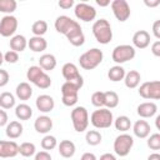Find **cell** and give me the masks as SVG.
Instances as JSON below:
<instances>
[{"label": "cell", "instance_id": "obj_37", "mask_svg": "<svg viewBox=\"0 0 160 160\" xmlns=\"http://www.w3.org/2000/svg\"><path fill=\"white\" fill-rule=\"evenodd\" d=\"M58 146V140L55 136L52 135H45L41 140V148L45 150V151H49V150H52Z\"/></svg>", "mask_w": 160, "mask_h": 160}, {"label": "cell", "instance_id": "obj_20", "mask_svg": "<svg viewBox=\"0 0 160 160\" xmlns=\"http://www.w3.org/2000/svg\"><path fill=\"white\" fill-rule=\"evenodd\" d=\"M58 149H59V154L62 158H66V159L72 158L75 151H76V146H75V144L71 140H62V141H60Z\"/></svg>", "mask_w": 160, "mask_h": 160}, {"label": "cell", "instance_id": "obj_9", "mask_svg": "<svg viewBox=\"0 0 160 160\" xmlns=\"http://www.w3.org/2000/svg\"><path fill=\"white\" fill-rule=\"evenodd\" d=\"M55 30L59 32V34H62V35H68L70 34L71 31L76 30V29H80V24L76 21V20H72L71 18L66 16V15H60L56 18L55 20Z\"/></svg>", "mask_w": 160, "mask_h": 160}, {"label": "cell", "instance_id": "obj_14", "mask_svg": "<svg viewBox=\"0 0 160 160\" xmlns=\"http://www.w3.org/2000/svg\"><path fill=\"white\" fill-rule=\"evenodd\" d=\"M19 154V145L12 140H0V158H14Z\"/></svg>", "mask_w": 160, "mask_h": 160}, {"label": "cell", "instance_id": "obj_25", "mask_svg": "<svg viewBox=\"0 0 160 160\" xmlns=\"http://www.w3.org/2000/svg\"><path fill=\"white\" fill-rule=\"evenodd\" d=\"M39 66L44 71H51L56 68V58L52 54H44L39 59Z\"/></svg>", "mask_w": 160, "mask_h": 160}, {"label": "cell", "instance_id": "obj_39", "mask_svg": "<svg viewBox=\"0 0 160 160\" xmlns=\"http://www.w3.org/2000/svg\"><path fill=\"white\" fill-rule=\"evenodd\" d=\"M91 104L96 108H104V91H95L91 95Z\"/></svg>", "mask_w": 160, "mask_h": 160}, {"label": "cell", "instance_id": "obj_44", "mask_svg": "<svg viewBox=\"0 0 160 160\" xmlns=\"http://www.w3.org/2000/svg\"><path fill=\"white\" fill-rule=\"evenodd\" d=\"M34 160H52V159H51V155L48 151L42 150V151H39V152L35 154V159Z\"/></svg>", "mask_w": 160, "mask_h": 160}, {"label": "cell", "instance_id": "obj_40", "mask_svg": "<svg viewBox=\"0 0 160 160\" xmlns=\"http://www.w3.org/2000/svg\"><path fill=\"white\" fill-rule=\"evenodd\" d=\"M71 94H79V89L71 82L65 81L61 85V95H71Z\"/></svg>", "mask_w": 160, "mask_h": 160}, {"label": "cell", "instance_id": "obj_41", "mask_svg": "<svg viewBox=\"0 0 160 160\" xmlns=\"http://www.w3.org/2000/svg\"><path fill=\"white\" fill-rule=\"evenodd\" d=\"M79 94H71V95H61V101L65 106H74L78 102Z\"/></svg>", "mask_w": 160, "mask_h": 160}, {"label": "cell", "instance_id": "obj_49", "mask_svg": "<svg viewBox=\"0 0 160 160\" xmlns=\"http://www.w3.org/2000/svg\"><path fill=\"white\" fill-rule=\"evenodd\" d=\"M80 160H98V158L92 152H84L81 155V159Z\"/></svg>", "mask_w": 160, "mask_h": 160}, {"label": "cell", "instance_id": "obj_5", "mask_svg": "<svg viewBox=\"0 0 160 160\" xmlns=\"http://www.w3.org/2000/svg\"><path fill=\"white\" fill-rule=\"evenodd\" d=\"M71 122L72 126L75 129V131L78 132H82L88 129L89 125V112L86 110V108L84 106H75L71 110Z\"/></svg>", "mask_w": 160, "mask_h": 160}, {"label": "cell", "instance_id": "obj_16", "mask_svg": "<svg viewBox=\"0 0 160 160\" xmlns=\"http://www.w3.org/2000/svg\"><path fill=\"white\" fill-rule=\"evenodd\" d=\"M35 105H36L38 110H40L41 112H50L55 108V101H54L52 96L42 94V95H39L36 98Z\"/></svg>", "mask_w": 160, "mask_h": 160}, {"label": "cell", "instance_id": "obj_50", "mask_svg": "<svg viewBox=\"0 0 160 160\" xmlns=\"http://www.w3.org/2000/svg\"><path fill=\"white\" fill-rule=\"evenodd\" d=\"M99 160H118L112 154H110V152H105V154H102L101 156H100V159Z\"/></svg>", "mask_w": 160, "mask_h": 160}, {"label": "cell", "instance_id": "obj_53", "mask_svg": "<svg viewBox=\"0 0 160 160\" xmlns=\"http://www.w3.org/2000/svg\"><path fill=\"white\" fill-rule=\"evenodd\" d=\"M96 4L99 6H108L110 5V0H96Z\"/></svg>", "mask_w": 160, "mask_h": 160}, {"label": "cell", "instance_id": "obj_2", "mask_svg": "<svg viewBox=\"0 0 160 160\" xmlns=\"http://www.w3.org/2000/svg\"><path fill=\"white\" fill-rule=\"evenodd\" d=\"M104 59V54L100 49L92 48L88 51H85L79 58V64L84 70H92L98 68Z\"/></svg>", "mask_w": 160, "mask_h": 160}, {"label": "cell", "instance_id": "obj_34", "mask_svg": "<svg viewBox=\"0 0 160 160\" xmlns=\"http://www.w3.org/2000/svg\"><path fill=\"white\" fill-rule=\"evenodd\" d=\"M85 140H86V142L89 145L96 146V145H99L101 142L102 136H101L100 131H98V130H89L86 132V135H85Z\"/></svg>", "mask_w": 160, "mask_h": 160}, {"label": "cell", "instance_id": "obj_51", "mask_svg": "<svg viewBox=\"0 0 160 160\" xmlns=\"http://www.w3.org/2000/svg\"><path fill=\"white\" fill-rule=\"evenodd\" d=\"M144 4H145L146 6H149V8H155V6H158V5L160 4V0H154V1L145 0V1H144Z\"/></svg>", "mask_w": 160, "mask_h": 160}, {"label": "cell", "instance_id": "obj_52", "mask_svg": "<svg viewBox=\"0 0 160 160\" xmlns=\"http://www.w3.org/2000/svg\"><path fill=\"white\" fill-rule=\"evenodd\" d=\"M148 160H160V154L158 152H152L148 156Z\"/></svg>", "mask_w": 160, "mask_h": 160}, {"label": "cell", "instance_id": "obj_47", "mask_svg": "<svg viewBox=\"0 0 160 160\" xmlns=\"http://www.w3.org/2000/svg\"><path fill=\"white\" fill-rule=\"evenodd\" d=\"M74 0H60L59 2H58V5L61 8V9H70L71 6H74Z\"/></svg>", "mask_w": 160, "mask_h": 160}, {"label": "cell", "instance_id": "obj_19", "mask_svg": "<svg viewBox=\"0 0 160 160\" xmlns=\"http://www.w3.org/2000/svg\"><path fill=\"white\" fill-rule=\"evenodd\" d=\"M150 124L146 121V120H138L134 126H132V131H134V135L139 139H145L150 135Z\"/></svg>", "mask_w": 160, "mask_h": 160}, {"label": "cell", "instance_id": "obj_12", "mask_svg": "<svg viewBox=\"0 0 160 160\" xmlns=\"http://www.w3.org/2000/svg\"><path fill=\"white\" fill-rule=\"evenodd\" d=\"M110 5H111V10H112L114 16L120 22H124L130 18L131 10H130V6H129L126 0H114L110 2Z\"/></svg>", "mask_w": 160, "mask_h": 160}, {"label": "cell", "instance_id": "obj_31", "mask_svg": "<svg viewBox=\"0 0 160 160\" xmlns=\"http://www.w3.org/2000/svg\"><path fill=\"white\" fill-rule=\"evenodd\" d=\"M114 126H115L116 130L122 131V132H126V131L130 130V128H131V120H130L126 115L118 116V118L114 120Z\"/></svg>", "mask_w": 160, "mask_h": 160}, {"label": "cell", "instance_id": "obj_7", "mask_svg": "<svg viewBox=\"0 0 160 160\" xmlns=\"http://www.w3.org/2000/svg\"><path fill=\"white\" fill-rule=\"evenodd\" d=\"M61 74H62L65 81L71 82V84L75 85L79 90L82 88V85H84V79H82V76L80 75L79 69H78V66H76L75 64H72V62H66V64H64V66H62V69H61Z\"/></svg>", "mask_w": 160, "mask_h": 160}, {"label": "cell", "instance_id": "obj_6", "mask_svg": "<svg viewBox=\"0 0 160 160\" xmlns=\"http://www.w3.org/2000/svg\"><path fill=\"white\" fill-rule=\"evenodd\" d=\"M136 50L132 45L129 44H122V45H118L114 48L112 52H111V59L116 62V64H124L129 60H132L135 58Z\"/></svg>", "mask_w": 160, "mask_h": 160}, {"label": "cell", "instance_id": "obj_35", "mask_svg": "<svg viewBox=\"0 0 160 160\" xmlns=\"http://www.w3.org/2000/svg\"><path fill=\"white\" fill-rule=\"evenodd\" d=\"M31 31L34 36H42L48 31V22L45 20H36L31 25Z\"/></svg>", "mask_w": 160, "mask_h": 160}, {"label": "cell", "instance_id": "obj_36", "mask_svg": "<svg viewBox=\"0 0 160 160\" xmlns=\"http://www.w3.org/2000/svg\"><path fill=\"white\" fill-rule=\"evenodd\" d=\"M16 1L15 0H0V12L6 15H11L16 10Z\"/></svg>", "mask_w": 160, "mask_h": 160}, {"label": "cell", "instance_id": "obj_55", "mask_svg": "<svg viewBox=\"0 0 160 160\" xmlns=\"http://www.w3.org/2000/svg\"><path fill=\"white\" fill-rule=\"evenodd\" d=\"M2 62H4V55H2V52L0 51V66L2 65Z\"/></svg>", "mask_w": 160, "mask_h": 160}, {"label": "cell", "instance_id": "obj_45", "mask_svg": "<svg viewBox=\"0 0 160 160\" xmlns=\"http://www.w3.org/2000/svg\"><path fill=\"white\" fill-rule=\"evenodd\" d=\"M151 52L156 58L160 56V40H156V41L152 42V45H151Z\"/></svg>", "mask_w": 160, "mask_h": 160}, {"label": "cell", "instance_id": "obj_29", "mask_svg": "<svg viewBox=\"0 0 160 160\" xmlns=\"http://www.w3.org/2000/svg\"><path fill=\"white\" fill-rule=\"evenodd\" d=\"M15 115L19 120H29L32 116V109L28 104H19L15 108Z\"/></svg>", "mask_w": 160, "mask_h": 160}, {"label": "cell", "instance_id": "obj_1", "mask_svg": "<svg viewBox=\"0 0 160 160\" xmlns=\"http://www.w3.org/2000/svg\"><path fill=\"white\" fill-rule=\"evenodd\" d=\"M92 34L99 44L106 45L112 40L111 25L106 19H99L92 24Z\"/></svg>", "mask_w": 160, "mask_h": 160}, {"label": "cell", "instance_id": "obj_43", "mask_svg": "<svg viewBox=\"0 0 160 160\" xmlns=\"http://www.w3.org/2000/svg\"><path fill=\"white\" fill-rule=\"evenodd\" d=\"M10 80V76H9V72L6 70H2L0 69V88H4L5 85H8Z\"/></svg>", "mask_w": 160, "mask_h": 160}, {"label": "cell", "instance_id": "obj_48", "mask_svg": "<svg viewBox=\"0 0 160 160\" xmlns=\"http://www.w3.org/2000/svg\"><path fill=\"white\" fill-rule=\"evenodd\" d=\"M8 121H9V116H8L6 111L4 109H0V126L8 125Z\"/></svg>", "mask_w": 160, "mask_h": 160}, {"label": "cell", "instance_id": "obj_4", "mask_svg": "<svg viewBox=\"0 0 160 160\" xmlns=\"http://www.w3.org/2000/svg\"><path fill=\"white\" fill-rule=\"evenodd\" d=\"M89 121H91L92 126L96 129H108L114 122V115L111 110L106 108H100L99 110L92 111Z\"/></svg>", "mask_w": 160, "mask_h": 160}, {"label": "cell", "instance_id": "obj_23", "mask_svg": "<svg viewBox=\"0 0 160 160\" xmlns=\"http://www.w3.org/2000/svg\"><path fill=\"white\" fill-rule=\"evenodd\" d=\"M26 46H28V40L24 35H14L10 39V49L18 54L24 51Z\"/></svg>", "mask_w": 160, "mask_h": 160}, {"label": "cell", "instance_id": "obj_26", "mask_svg": "<svg viewBox=\"0 0 160 160\" xmlns=\"http://www.w3.org/2000/svg\"><path fill=\"white\" fill-rule=\"evenodd\" d=\"M15 94H16V98L20 100H29L32 95V88L30 86L29 82L22 81L16 86Z\"/></svg>", "mask_w": 160, "mask_h": 160}, {"label": "cell", "instance_id": "obj_33", "mask_svg": "<svg viewBox=\"0 0 160 160\" xmlns=\"http://www.w3.org/2000/svg\"><path fill=\"white\" fill-rule=\"evenodd\" d=\"M19 154L24 158H30L32 155L36 154V146L35 144L32 142H29V141H25L22 144L19 145Z\"/></svg>", "mask_w": 160, "mask_h": 160}, {"label": "cell", "instance_id": "obj_21", "mask_svg": "<svg viewBox=\"0 0 160 160\" xmlns=\"http://www.w3.org/2000/svg\"><path fill=\"white\" fill-rule=\"evenodd\" d=\"M5 132H6V136L8 138H10V139H18V138H20L22 135V125L18 120L10 121L6 125Z\"/></svg>", "mask_w": 160, "mask_h": 160}, {"label": "cell", "instance_id": "obj_46", "mask_svg": "<svg viewBox=\"0 0 160 160\" xmlns=\"http://www.w3.org/2000/svg\"><path fill=\"white\" fill-rule=\"evenodd\" d=\"M152 34L159 40L160 39V20H155L152 24Z\"/></svg>", "mask_w": 160, "mask_h": 160}, {"label": "cell", "instance_id": "obj_17", "mask_svg": "<svg viewBox=\"0 0 160 160\" xmlns=\"http://www.w3.org/2000/svg\"><path fill=\"white\" fill-rule=\"evenodd\" d=\"M132 45L136 49H145L150 45V34L146 30H138L132 35Z\"/></svg>", "mask_w": 160, "mask_h": 160}, {"label": "cell", "instance_id": "obj_13", "mask_svg": "<svg viewBox=\"0 0 160 160\" xmlns=\"http://www.w3.org/2000/svg\"><path fill=\"white\" fill-rule=\"evenodd\" d=\"M18 19L14 15H5L0 20V35L4 38L12 36L18 30Z\"/></svg>", "mask_w": 160, "mask_h": 160}, {"label": "cell", "instance_id": "obj_28", "mask_svg": "<svg viewBox=\"0 0 160 160\" xmlns=\"http://www.w3.org/2000/svg\"><path fill=\"white\" fill-rule=\"evenodd\" d=\"M119 105V95L115 91H104V106L106 109H114Z\"/></svg>", "mask_w": 160, "mask_h": 160}, {"label": "cell", "instance_id": "obj_27", "mask_svg": "<svg viewBox=\"0 0 160 160\" xmlns=\"http://www.w3.org/2000/svg\"><path fill=\"white\" fill-rule=\"evenodd\" d=\"M66 39H68V41H69L72 46H81V45H84V42H85V35H84L81 28H80V29H76V30H74V31H71L70 34H68V35H66Z\"/></svg>", "mask_w": 160, "mask_h": 160}, {"label": "cell", "instance_id": "obj_24", "mask_svg": "<svg viewBox=\"0 0 160 160\" xmlns=\"http://www.w3.org/2000/svg\"><path fill=\"white\" fill-rule=\"evenodd\" d=\"M28 46L34 52H41V51L46 50L48 42L42 36H32V38H30V40H28Z\"/></svg>", "mask_w": 160, "mask_h": 160}, {"label": "cell", "instance_id": "obj_38", "mask_svg": "<svg viewBox=\"0 0 160 160\" xmlns=\"http://www.w3.org/2000/svg\"><path fill=\"white\" fill-rule=\"evenodd\" d=\"M146 144L151 150H159L160 149V134L155 132V134H151L150 136H148Z\"/></svg>", "mask_w": 160, "mask_h": 160}, {"label": "cell", "instance_id": "obj_10", "mask_svg": "<svg viewBox=\"0 0 160 160\" xmlns=\"http://www.w3.org/2000/svg\"><path fill=\"white\" fill-rule=\"evenodd\" d=\"M139 95L148 100H159L160 99V81H146L142 82L139 88Z\"/></svg>", "mask_w": 160, "mask_h": 160}, {"label": "cell", "instance_id": "obj_30", "mask_svg": "<svg viewBox=\"0 0 160 160\" xmlns=\"http://www.w3.org/2000/svg\"><path fill=\"white\" fill-rule=\"evenodd\" d=\"M124 76H125V70L122 66L120 65H115L112 68L109 69L108 71V78L109 80L116 82V81H120V80H124Z\"/></svg>", "mask_w": 160, "mask_h": 160}, {"label": "cell", "instance_id": "obj_3", "mask_svg": "<svg viewBox=\"0 0 160 160\" xmlns=\"http://www.w3.org/2000/svg\"><path fill=\"white\" fill-rule=\"evenodd\" d=\"M26 79L32 82L34 85H36L40 89H48L51 86V79L50 76L39 66V65H34L30 66L26 71Z\"/></svg>", "mask_w": 160, "mask_h": 160}, {"label": "cell", "instance_id": "obj_18", "mask_svg": "<svg viewBox=\"0 0 160 160\" xmlns=\"http://www.w3.org/2000/svg\"><path fill=\"white\" fill-rule=\"evenodd\" d=\"M34 128L39 134H48L52 129V120L48 115L38 116L34 122Z\"/></svg>", "mask_w": 160, "mask_h": 160}, {"label": "cell", "instance_id": "obj_22", "mask_svg": "<svg viewBox=\"0 0 160 160\" xmlns=\"http://www.w3.org/2000/svg\"><path fill=\"white\" fill-rule=\"evenodd\" d=\"M140 80H141V75L139 71L136 70H130L129 72H125V76H124V82H125V86L129 88V89H135L139 86L140 84Z\"/></svg>", "mask_w": 160, "mask_h": 160}, {"label": "cell", "instance_id": "obj_8", "mask_svg": "<svg viewBox=\"0 0 160 160\" xmlns=\"http://www.w3.org/2000/svg\"><path fill=\"white\" fill-rule=\"evenodd\" d=\"M132 145H134L132 136L124 132V134H120L119 136H116V139L114 140V151L119 156H126V155H129Z\"/></svg>", "mask_w": 160, "mask_h": 160}, {"label": "cell", "instance_id": "obj_15", "mask_svg": "<svg viewBox=\"0 0 160 160\" xmlns=\"http://www.w3.org/2000/svg\"><path fill=\"white\" fill-rule=\"evenodd\" d=\"M136 112L140 118L142 119H148V118H152L156 112H158V105L154 101H145L141 102L140 105H138L136 108Z\"/></svg>", "mask_w": 160, "mask_h": 160}, {"label": "cell", "instance_id": "obj_54", "mask_svg": "<svg viewBox=\"0 0 160 160\" xmlns=\"http://www.w3.org/2000/svg\"><path fill=\"white\" fill-rule=\"evenodd\" d=\"M159 121H160V116L158 115V116H156V120H155V122H156V128H158V129H160V124H159Z\"/></svg>", "mask_w": 160, "mask_h": 160}, {"label": "cell", "instance_id": "obj_32", "mask_svg": "<svg viewBox=\"0 0 160 160\" xmlns=\"http://www.w3.org/2000/svg\"><path fill=\"white\" fill-rule=\"evenodd\" d=\"M14 105H15V96L11 92L5 91L0 94V108L1 109L8 110V109H11Z\"/></svg>", "mask_w": 160, "mask_h": 160}, {"label": "cell", "instance_id": "obj_11", "mask_svg": "<svg viewBox=\"0 0 160 160\" xmlns=\"http://www.w3.org/2000/svg\"><path fill=\"white\" fill-rule=\"evenodd\" d=\"M74 14L75 16L85 22L92 21L96 18V10L92 5H89L86 2H78L74 8Z\"/></svg>", "mask_w": 160, "mask_h": 160}, {"label": "cell", "instance_id": "obj_42", "mask_svg": "<svg viewBox=\"0 0 160 160\" xmlns=\"http://www.w3.org/2000/svg\"><path fill=\"white\" fill-rule=\"evenodd\" d=\"M18 60H19V54L12 50H9L4 54V61H6L9 64H15V62H18Z\"/></svg>", "mask_w": 160, "mask_h": 160}]
</instances>
